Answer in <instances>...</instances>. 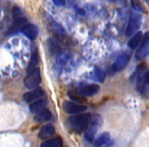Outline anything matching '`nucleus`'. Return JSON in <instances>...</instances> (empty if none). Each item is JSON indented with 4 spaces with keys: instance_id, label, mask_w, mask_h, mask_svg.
Returning <instances> with one entry per match:
<instances>
[{
    "instance_id": "nucleus-3",
    "label": "nucleus",
    "mask_w": 149,
    "mask_h": 147,
    "mask_svg": "<svg viewBox=\"0 0 149 147\" xmlns=\"http://www.w3.org/2000/svg\"><path fill=\"white\" fill-rule=\"evenodd\" d=\"M41 82V72L40 68H37L36 70H34L33 72H29L28 76L26 77V79L24 80V84L28 89H35L38 87V85Z\"/></svg>"
},
{
    "instance_id": "nucleus-4",
    "label": "nucleus",
    "mask_w": 149,
    "mask_h": 147,
    "mask_svg": "<svg viewBox=\"0 0 149 147\" xmlns=\"http://www.w3.org/2000/svg\"><path fill=\"white\" fill-rule=\"evenodd\" d=\"M141 17L137 13H132L130 17V20H129L128 26L126 28V32H125V35L127 37H130V36L135 35V33H137L138 29L140 28L141 25Z\"/></svg>"
},
{
    "instance_id": "nucleus-23",
    "label": "nucleus",
    "mask_w": 149,
    "mask_h": 147,
    "mask_svg": "<svg viewBox=\"0 0 149 147\" xmlns=\"http://www.w3.org/2000/svg\"><path fill=\"white\" fill-rule=\"evenodd\" d=\"M96 72H97V76L99 77V81L102 82L104 80V77H105V74L102 72L100 68H96Z\"/></svg>"
},
{
    "instance_id": "nucleus-24",
    "label": "nucleus",
    "mask_w": 149,
    "mask_h": 147,
    "mask_svg": "<svg viewBox=\"0 0 149 147\" xmlns=\"http://www.w3.org/2000/svg\"><path fill=\"white\" fill-rule=\"evenodd\" d=\"M53 3L57 6H63L65 4V0H52Z\"/></svg>"
},
{
    "instance_id": "nucleus-20",
    "label": "nucleus",
    "mask_w": 149,
    "mask_h": 147,
    "mask_svg": "<svg viewBox=\"0 0 149 147\" xmlns=\"http://www.w3.org/2000/svg\"><path fill=\"white\" fill-rule=\"evenodd\" d=\"M148 54H149V43L142 46V47H140V49L136 53V58L137 59H142V58L146 57Z\"/></svg>"
},
{
    "instance_id": "nucleus-5",
    "label": "nucleus",
    "mask_w": 149,
    "mask_h": 147,
    "mask_svg": "<svg viewBox=\"0 0 149 147\" xmlns=\"http://www.w3.org/2000/svg\"><path fill=\"white\" fill-rule=\"evenodd\" d=\"M87 109V106L83 105V104L76 103L72 101H65L63 103V110L70 114H82Z\"/></svg>"
},
{
    "instance_id": "nucleus-21",
    "label": "nucleus",
    "mask_w": 149,
    "mask_h": 147,
    "mask_svg": "<svg viewBox=\"0 0 149 147\" xmlns=\"http://www.w3.org/2000/svg\"><path fill=\"white\" fill-rule=\"evenodd\" d=\"M131 4H132V7L134 8V10L139 11V13H143L144 11V8H143L142 4L139 0H131Z\"/></svg>"
},
{
    "instance_id": "nucleus-12",
    "label": "nucleus",
    "mask_w": 149,
    "mask_h": 147,
    "mask_svg": "<svg viewBox=\"0 0 149 147\" xmlns=\"http://www.w3.org/2000/svg\"><path fill=\"white\" fill-rule=\"evenodd\" d=\"M54 133H55V129L52 125L48 124L45 125L44 127H42L41 130L39 132V138L40 139H48L50 138L51 136H53Z\"/></svg>"
},
{
    "instance_id": "nucleus-22",
    "label": "nucleus",
    "mask_w": 149,
    "mask_h": 147,
    "mask_svg": "<svg viewBox=\"0 0 149 147\" xmlns=\"http://www.w3.org/2000/svg\"><path fill=\"white\" fill-rule=\"evenodd\" d=\"M70 95V97H72V99H74V100H77V101H79V102H81V103H84V102H86V99L84 98V96H82L81 94H72V93H70L68 94Z\"/></svg>"
},
{
    "instance_id": "nucleus-25",
    "label": "nucleus",
    "mask_w": 149,
    "mask_h": 147,
    "mask_svg": "<svg viewBox=\"0 0 149 147\" xmlns=\"http://www.w3.org/2000/svg\"><path fill=\"white\" fill-rule=\"evenodd\" d=\"M146 1H147V2H149V0H146Z\"/></svg>"
},
{
    "instance_id": "nucleus-9",
    "label": "nucleus",
    "mask_w": 149,
    "mask_h": 147,
    "mask_svg": "<svg viewBox=\"0 0 149 147\" xmlns=\"http://www.w3.org/2000/svg\"><path fill=\"white\" fill-rule=\"evenodd\" d=\"M22 33L27 36L30 40H35L38 36V28L33 24H27L25 27L22 29Z\"/></svg>"
},
{
    "instance_id": "nucleus-15",
    "label": "nucleus",
    "mask_w": 149,
    "mask_h": 147,
    "mask_svg": "<svg viewBox=\"0 0 149 147\" xmlns=\"http://www.w3.org/2000/svg\"><path fill=\"white\" fill-rule=\"evenodd\" d=\"M41 147H62V140L60 137H54L44 141Z\"/></svg>"
},
{
    "instance_id": "nucleus-10",
    "label": "nucleus",
    "mask_w": 149,
    "mask_h": 147,
    "mask_svg": "<svg viewBox=\"0 0 149 147\" xmlns=\"http://www.w3.org/2000/svg\"><path fill=\"white\" fill-rule=\"evenodd\" d=\"M99 91V86L97 84H90L79 90V93L82 96H93Z\"/></svg>"
},
{
    "instance_id": "nucleus-1",
    "label": "nucleus",
    "mask_w": 149,
    "mask_h": 147,
    "mask_svg": "<svg viewBox=\"0 0 149 147\" xmlns=\"http://www.w3.org/2000/svg\"><path fill=\"white\" fill-rule=\"evenodd\" d=\"M91 118L90 114H78L68 118V126L72 131L76 133H81L85 131L88 123Z\"/></svg>"
},
{
    "instance_id": "nucleus-16",
    "label": "nucleus",
    "mask_w": 149,
    "mask_h": 147,
    "mask_svg": "<svg viewBox=\"0 0 149 147\" xmlns=\"http://www.w3.org/2000/svg\"><path fill=\"white\" fill-rule=\"evenodd\" d=\"M142 37L143 36H142V33H141V32H137L135 35H133V37L131 38L128 42L129 48H131V49H136L137 46H138L139 44L141 43V41H142Z\"/></svg>"
},
{
    "instance_id": "nucleus-2",
    "label": "nucleus",
    "mask_w": 149,
    "mask_h": 147,
    "mask_svg": "<svg viewBox=\"0 0 149 147\" xmlns=\"http://www.w3.org/2000/svg\"><path fill=\"white\" fill-rule=\"evenodd\" d=\"M102 125V118L99 114H93L91 116L89 123L85 129V139L88 142H93L95 139L96 133L98 132L99 128Z\"/></svg>"
},
{
    "instance_id": "nucleus-8",
    "label": "nucleus",
    "mask_w": 149,
    "mask_h": 147,
    "mask_svg": "<svg viewBox=\"0 0 149 147\" xmlns=\"http://www.w3.org/2000/svg\"><path fill=\"white\" fill-rule=\"evenodd\" d=\"M129 60H130V54L129 53H123L116 58V60L114 61V63L112 64V70L114 72H120L122 70L125 66L128 64Z\"/></svg>"
},
{
    "instance_id": "nucleus-18",
    "label": "nucleus",
    "mask_w": 149,
    "mask_h": 147,
    "mask_svg": "<svg viewBox=\"0 0 149 147\" xmlns=\"http://www.w3.org/2000/svg\"><path fill=\"white\" fill-rule=\"evenodd\" d=\"M110 140V135L108 133H102L95 141H94V145L96 147H101L103 145H106Z\"/></svg>"
},
{
    "instance_id": "nucleus-11",
    "label": "nucleus",
    "mask_w": 149,
    "mask_h": 147,
    "mask_svg": "<svg viewBox=\"0 0 149 147\" xmlns=\"http://www.w3.org/2000/svg\"><path fill=\"white\" fill-rule=\"evenodd\" d=\"M46 106H47V101L45 99H39L37 101H34L33 103L30 105V110L33 114H37L39 112L43 111L46 109Z\"/></svg>"
},
{
    "instance_id": "nucleus-14",
    "label": "nucleus",
    "mask_w": 149,
    "mask_h": 147,
    "mask_svg": "<svg viewBox=\"0 0 149 147\" xmlns=\"http://www.w3.org/2000/svg\"><path fill=\"white\" fill-rule=\"evenodd\" d=\"M51 118H52L51 112H50L48 109H45V110H43V111H41V112H39V114H36L35 118H34V120H35L36 123L41 124V123L48 122Z\"/></svg>"
},
{
    "instance_id": "nucleus-7",
    "label": "nucleus",
    "mask_w": 149,
    "mask_h": 147,
    "mask_svg": "<svg viewBox=\"0 0 149 147\" xmlns=\"http://www.w3.org/2000/svg\"><path fill=\"white\" fill-rule=\"evenodd\" d=\"M43 96H44L43 90H42L41 88H35V89L31 90V91L24 94L23 98H24V100L27 102H33V101H37V100L41 99Z\"/></svg>"
},
{
    "instance_id": "nucleus-19",
    "label": "nucleus",
    "mask_w": 149,
    "mask_h": 147,
    "mask_svg": "<svg viewBox=\"0 0 149 147\" xmlns=\"http://www.w3.org/2000/svg\"><path fill=\"white\" fill-rule=\"evenodd\" d=\"M48 47H49V50L52 54H58L61 49H60V46L58 45V43L53 39H49L48 40Z\"/></svg>"
},
{
    "instance_id": "nucleus-13",
    "label": "nucleus",
    "mask_w": 149,
    "mask_h": 147,
    "mask_svg": "<svg viewBox=\"0 0 149 147\" xmlns=\"http://www.w3.org/2000/svg\"><path fill=\"white\" fill-rule=\"evenodd\" d=\"M138 90L142 94H144L145 92H148L149 93V70L145 72V75L142 78V80L139 81Z\"/></svg>"
},
{
    "instance_id": "nucleus-6",
    "label": "nucleus",
    "mask_w": 149,
    "mask_h": 147,
    "mask_svg": "<svg viewBox=\"0 0 149 147\" xmlns=\"http://www.w3.org/2000/svg\"><path fill=\"white\" fill-rule=\"evenodd\" d=\"M27 24H28L27 19H26L24 15L13 19V24H11L10 27H9V29H8V35H13V34L17 33V32L22 31V29H23Z\"/></svg>"
},
{
    "instance_id": "nucleus-17",
    "label": "nucleus",
    "mask_w": 149,
    "mask_h": 147,
    "mask_svg": "<svg viewBox=\"0 0 149 147\" xmlns=\"http://www.w3.org/2000/svg\"><path fill=\"white\" fill-rule=\"evenodd\" d=\"M38 64H39V54H38V51L36 50V51L32 54L31 60H30L29 65H28V74L33 72L34 70H36Z\"/></svg>"
}]
</instances>
